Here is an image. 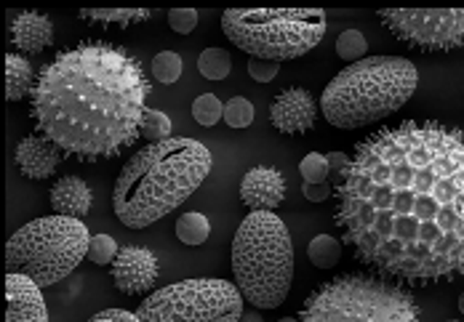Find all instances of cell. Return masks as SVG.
<instances>
[{"label": "cell", "mask_w": 464, "mask_h": 322, "mask_svg": "<svg viewBox=\"0 0 464 322\" xmlns=\"http://www.w3.org/2000/svg\"><path fill=\"white\" fill-rule=\"evenodd\" d=\"M307 256L318 270H331L339 264L342 259V242L331 234H318L310 245H307Z\"/></svg>", "instance_id": "obj_20"}, {"label": "cell", "mask_w": 464, "mask_h": 322, "mask_svg": "<svg viewBox=\"0 0 464 322\" xmlns=\"http://www.w3.org/2000/svg\"><path fill=\"white\" fill-rule=\"evenodd\" d=\"M169 27L179 35H189L198 27V11L195 8H174L169 11Z\"/></svg>", "instance_id": "obj_30"}, {"label": "cell", "mask_w": 464, "mask_h": 322, "mask_svg": "<svg viewBox=\"0 0 464 322\" xmlns=\"http://www.w3.org/2000/svg\"><path fill=\"white\" fill-rule=\"evenodd\" d=\"M121 248L118 242L110 237V234H92V242H89V261H93L96 267H107L118 259Z\"/></svg>", "instance_id": "obj_27"}, {"label": "cell", "mask_w": 464, "mask_h": 322, "mask_svg": "<svg viewBox=\"0 0 464 322\" xmlns=\"http://www.w3.org/2000/svg\"><path fill=\"white\" fill-rule=\"evenodd\" d=\"M192 118H195L198 126L211 128V126H217L225 118V107H222V101L214 93H203V96H198L192 101Z\"/></svg>", "instance_id": "obj_24"}, {"label": "cell", "mask_w": 464, "mask_h": 322, "mask_svg": "<svg viewBox=\"0 0 464 322\" xmlns=\"http://www.w3.org/2000/svg\"><path fill=\"white\" fill-rule=\"evenodd\" d=\"M44 288L24 275H5V322H48Z\"/></svg>", "instance_id": "obj_14"}, {"label": "cell", "mask_w": 464, "mask_h": 322, "mask_svg": "<svg viewBox=\"0 0 464 322\" xmlns=\"http://www.w3.org/2000/svg\"><path fill=\"white\" fill-rule=\"evenodd\" d=\"M225 123L230 128H248L254 123V104L243 96H235L225 104Z\"/></svg>", "instance_id": "obj_29"}, {"label": "cell", "mask_w": 464, "mask_h": 322, "mask_svg": "<svg viewBox=\"0 0 464 322\" xmlns=\"http://www.w3.org/2000/svg\"><path fill=\"white\" fill-rule=\"evenodd\" d=\"M296 322H421V309L406 285L355 270L321 282L304 298Z\"/></svg>", "instance_id": "obj_6"}, {"label": "cell", "mask_w": 464, "mask_h": 322, "mask_svg": "<svg viewBox=\"0 0 464 322\" xmlns=\"http://www.w3.org/2000/svg\"><path fill=\"white\" fill-rule=\"evenodd\" d=\"M278 62H267V59H251L248 62V75L256 80V83H270L278 78Z\"/></svg>", "instance_id": "obj_31"}, {"label": "cell", "mask_w": 464, "mask_h": 322, "mask_svg": "<svg viewBox=\"0 0 464 322\" xmlns=\"http://www.w3.org/2000/svg\"><path fill=\"white\" fill-rule=\"evenodd\" d=\"M150 91L141 62L129 48L81 41L38 70L30 118L35 134L64 157L110 160L140 141Z\"/></svg>", "instance_id": "obj_2"}, {"label": "cell", "mask_w": 464, "mask_h": 322, "mask_svg": "<svg viewBox=\"0 0 464 322\" xmlns=\"http://www.w3.org/2000/svg\"><path fill=\"white\" fill-rule=\"evenodd\" d=\"M302 194L310 200V203H324L328 197H334V186L325 185H302Z\"/></svg>", "instance_id": "obj_33"}, {"label": "cell", "mask_w": 464, "mask_h": 322, "mask_svg": "<svg viewBox=\"0 0 464 322\" xmlns=\"http://www.w3.org/2000/svg\"><path fill=\"white\" fill-rule=\"evenodd\" d=\"M171 118L166 115V112H160V109H150L147 107V112H144V123H141V138H147L150 144H155V141H166V138H171Z\"/></svg>", "instance_id": "obj_25"}, {"label": "cell", "mask_w": 464, "mask_h": 322, "mask_svg": "<svg viewBox=\"0 0 464 322\" xmlns=\"http://www.w3.org/2000/svg\"><path fill=\"white\" fill-rule=\"evenodd\" d=\"M211 234V224L203 213L198 211H189V213H182L177 219V237L185 242V245H203Z\"/></svg>", "instance_id": "obj_21"}, {"label": "cell", "mask_w": 464, "mask_h": 322, "mask_svg": "<svg viewBox=\"0 0 464 322\" xmlns=\"http://www.w3.org/2000/svg\"><path fill=\"white\" fill-rule=\"evenodd\" d=\"M459 312H462V315H464V293H462V296H459Z\"/></svg>", "instance_id": "obj_36"}, {"label": "cell", "mask_w": 464, "mask_h": 322, "mask_svg": "<svg viewBox=\"0 0 464 322\" xmlns=\"http://www.w3.org/2000/svg\"><path fill=\"white\" fill-rule=\"evenodd\" d=\"M38 72H33V64L22 53H5V99L22 101L33 93Z\"/></svg>", "instance_id": "obj_18"}, {"label": "cell", "mask_w": 464, "mask_h": 322, "mask_svg": "<svg viewBox=\"0 0 464 322\" xmlns=\"http://www.w3.org/2000/svg\"><path fill=\"white\" fill-rule=\"evenodd\" d=\"M14 160H16V168L22 171V176L41 182V179H48L56 174L64 155L48 138H44L41 134H33V137H24L16 144Z\"/></svg>", "instance_id": "obj_15"}, {"label": "cell", "mask_w": 464, "mask_h": 322, "mask_svg": "<svg viewBox=\"0 0 464 322\" xmlns=\"http://www.w3.org/2000/svg\"><path fill=\"white\" fill-rule=\"evenodd\" d=\"M449 322H457V320H449Z\"/></svg>", "instance_id": "obj_38"}, {"label": "cell", "mask_w": 464, "mask_h": 322, "mask_svg": "<svg viewBox=\"0 0 464 322\" xmlns=\"http://www.w3.org/2000/svg\"><path fill=\"white\" fill-rule=\"evenodd\" d=\"M112 282L126 296H141L150 293L160 277V261L150 248L141 245H126L121 248L118 259L110 264Z\"/></svg>", "instance_id": "obj_11"}, {"label": "cell", "mask_w": 464, "mask_h": 322, "mask_svg": "<svg viewBox=\"0 0 464 322\" xmlns=\"http://www.w3.org/2000/svg\"><path fill=\"white\" fill-rule=\"evenodd\" d=\"M325 157H328V168H331V182H336L342 176V171L350 166V155H344V152H328Z\"/></svg>", "instance_id": "obj_34"}, {"label": "cell", "mask_w": 464, "mask_h": 322, "mask_svg": "<svg viewBox=\"0 0 464 322\" xmlns=\"http://www.w3.org/2000/svg\"><path fill=\"white\" fill-rule=\"evenodd\" d=\"M232 277L256 309H278L294 279V242L273 211L248 213L232 237Z\"/></svg>", "instance_id": "obj_5"}, {"label": "cell", "mask_w": 464, "mask_h": 322, "mask_svg": "<svg viewBox=\"0 0 464 322\" xmlns=\"http://www.w3.org/2000/svg\"><path fill=\"white\" fill-rule=\"evenodd\" d=\"M93 192L81 176H64L51 189V208L56 216L83 219L92 211Z\"/></svg>", "instance_id": "obj_17"}, {"label": "cell", "mask_w": 464, "mask_h": 322, "mask_svg": "<svg viewBox=\"0 0 464 322\" xmlns=\"http://www.w3.org/2000/svg\"><path fill=\"white\" fill-rule=\"evenodd\" d=\"M222 30L232 46L251 59L288 62L310 53L324 41V8H230Z\"/></svg>", "instance_id": "obj_7"}, {"label": "cell", "mask_w": 464, "mask_h": 322, "mask_svg": "<svg viewBox=\"0 0 464 322\" xmlns=\"http://www.w3.org/2000/svg\"><path fill=\"white\" fill-rule=\"evenodd\" d=\"M417 67L403 56H366L347 64L321 96L324 118L342 131L366 128L398 112L417 91Z\"/></svg>", "instance_id": "obj_4"}, {"label": "cell", "mask_w": 464, "mask_h": 322, "mask_svg": "<svg viewBox=\"0 0 464 322\" xmlns=\"http://www.w3.org/2000/svg\"><path fill=\"white\" fill-rule=\"evenodd\" d=\"M315 118H318V104H315L313 93L304 89H285L270 104L273 128L280 134H288V137H302V134L313 131Z\"/></svg>", "instance_id": "obj_12"}, {"label": "cell", "mask_w": 464, "mask_h": 322, "mask_svg": "<svg viewBox=\"0 0 464 322\" xmlns=\"http://www.w3.org/2000/svg\"><path fill=\"white\" fill-rule=\"evenodd\" d=\"M379 22L401 43L427 53L464 46V8H382Z\"/></svg>", "instance_id": "obj_10"}, {"label": "cell", "mask_w": 464, "mask_h": 322, "mask_svg": "<svg viewBox=\"0 0 464 322\" xmlns=\"http://www.w3.org/2000/svg\"><path fill=\"white\" fill-rule=\"evenodd\" d=\"M299 174H302L304 185H325L328 176H331L328 157H325V155H318V152H310V155L299 163Z\"/></svg>", "instance_id": "obj_28"}, {"label": "cell", "mask_w": 464, "mask_h": 322, "mask_svg": "<svg viewBox=\"0 0 464 322\" xmlns=\"http://www.w3.org/2000/svg\"><path fill=\"white\" fill-rule=\"evenodd\" d=\"M86 322H141L140 315L134 312H126V309H104L99 315H93L92 320Z\"/></svg>", "instance_id": "obj_32"}, {"label": "cell", "mask_w": 464, "mask_h": 322, "mask_svg": "<svg viewBox=\"0 0 464 322\" xmlns=\"http://www.w3.org/2000/svg\"><path fill=\"white\" fill-rule=\"evenodd\" d=\"M198 70L206 80H225L232 70L230 53L225 48H206L198 56Z\"/></svg>", "instance_id": "obj_22"}, {"label": "cell", "mask_w": 464, "mask_h": 322, "mask_svg": "<svg viewBox=\"0 0 464 322\" xmlns=\"http://www.w3.org/2000/svg\"><path fill=\"white\" fill-rule=\"evenodd\" d=\"M342 242L376 275L427 288L464 275V131L401 120L361 138L334 182Z\"/></svg>", "instance_id": "obj_1"}, {"label": "cell", "mask_w": 464, "mask_h": 322, "mask_svg": "<svg viewBox=\"0 0 464 322\" xmlns=\"http://www.w3.org/2000/svg\"><path fill=\"white\" fill-rule=\"evenodd\" d=\"M78 16L102 27H131L150 19V11L147 8H81Z\"/></svg>", "instance_id": "obj_19"}, {"label": "cell", "mask_w": 464, "mask_h": 322, "mask_svg": "<svg viewBox=\"0 0 464 322\" xmlns=\"http://www.w3.org/2000/svg\"><path fill=\"white\" fill-rule=\"evenodd\" d=\"M285 197V179L276 168L267 166H256L251 171H246L243 182H240V200L243 205L254 213V211H276Z\"/></svg>", "instance_id": "obj_13"}, {"label": "cell", "mask_w": 464, "mask_h": 322, "mask_svg": "<svg viewBox=\"0 0 464 322\" xmlns=\"http://www.w3.org/2000/svg\"><path fill=\"white\" fill-rule=\"evenodd\" d=\"M366 48H369V43H366L363 33H358V30H344V33L339 35V41H336V53H339V59H344V62H350V64L366 59Z\"/></svg>", "instance_id": "obj_26"}, {"label": "cell", "mask_w": 464, "mask_h": 322, "mask_svg": "<svg viewBox=\"0 0 464 322\" xmlns=\"http://www.w3.org/2000/svg\"><path fill=\"white\" fill-rule=\"evenodd\" d=\"M278 322H296V317H283V320H278Z\"/></svg>", "instance_id": "obj_37"}, {"label": "cell", "mask_w": 464, "mask_h": 322, "mask_svg": "<svg viewBox=\"0 0 464 322\" xmlns=\"http://www.w3.org/2000/svg\"><path fill=\"white\" fill-rule=\"evenodd\" d=\"M237 322H262V317H259V312H243V317Z\"/></svg>", "instance_id": "obj_35"}, {"label": "cell", "mask_w": 464, "mask_h": 322, "mask_svg": "<svg viewBox=\"0 0 464 322\" xmlns=\"http://www.w3.org/2000/svg\"><path fill=\"white\" fill-rule=\"evenodd\" d=\"M137 315L141 322H237L243 293L219 277H192L150 293Z\"/></svg>", "instance_id": "obj_9"}, {"label": "cell", "mask_w": 464, "mask_h": 322, "mask_svg": "<svg viewBox=\"0 0 464 322\" xmlns=\"http://www.w3.org/2000/svg\"><path fill=\"white\" fill-rule=\"evenodd\" d=\"M11 43L22 53H41L53 43V24L41 11H19L11 19Z\"/></svg>", "instance_id": "obj_16"}, {"label": "cell", "mask_w": 464, "mask_h": 322, "mask_svg": "<svg viewBox=\"0 0 464 322\" xmlns=\"http://www.w3.org/2000/svg\"><path fill=\"white\" fill-rule=\"evenodd\" d=\"M152 75H155V80H160L163 86H171V83H177L179 78H182V70H185V64H182V56L179 53H174V51H160L155 59H152Z\"/></svg>", "instance_id": "obj_23"}, {"label": "cell", "mask_w": 464, "mask_h": 322, "mask_svg": "<svg viewBox=\"0 0 464 322\" xmlns=\"http://www.w3.org/2000/svg\"><path fill=\"white\" fill-rule=\"evenodd\" d=\"M211 166V152L198 138L171 137L141 147L123 166L112 189L118 222L129 230L160 222L203 185Z\"/></svg>", "instance_id": "obj_3"}, {"label": "cell", "mask_w": 464, "mask_h": 322, "mask_svg": "<svg viewBox=\"0 0 464 322\" xmlns=\"http://www.w3.org/2000/svg\"><path fill=\"white\" fill-rule=\"evenodd\" d=\"M92 234L81 219L44 216L11 234L5 245V272L24 275L51 288L89 259Z\"/></svg>", "instance_id": "obj_8"}]
</instances>
